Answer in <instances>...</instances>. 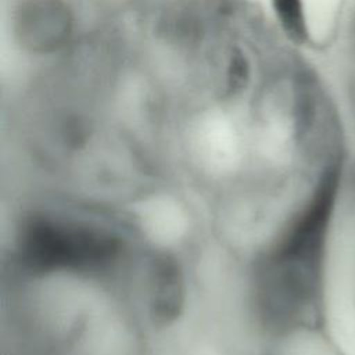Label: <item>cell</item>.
<instances>
[{"instance_id": "obj_1", "label": "cell", "mask_w": 355, "mask_h": 355, "mask_svg": "<svg viewBox=\"0 0 355 355\" xmlns=\"http://www.w3.org/2000/svg\"><path fill=\"white\" fill-rule=\"evenodd\" d=\"M277 18L287 36L295 43H304L308 35L302 0H272Z\"/></svg>"}, {"instance_id": "obj_2", "label": "cell", "mask_w": 355, "mask_h": 355, "mask_svg": "<svg viewBox=\"0 0 355 355\" xmlns=\"http://www.w3.org/2000/svg\"><path fill=\"white\" fill-rule=\"evenodd\" d=\"M352 33H354V42H355V22H354V29H352Z\"/></svg>"}]
</instances>
